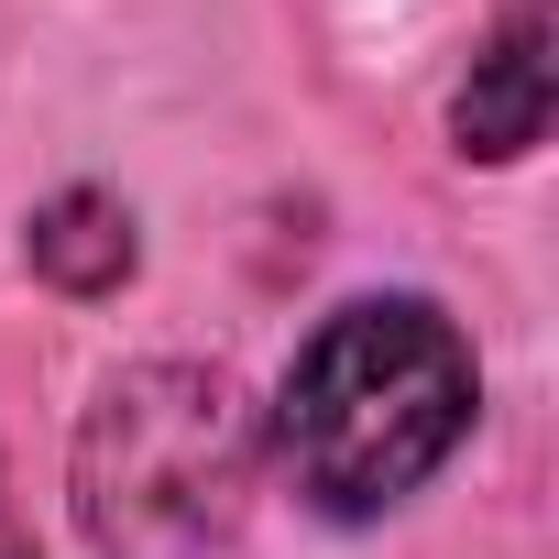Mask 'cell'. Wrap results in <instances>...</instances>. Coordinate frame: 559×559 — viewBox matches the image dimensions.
Listing matches in <instances>:
<instances>
[{
  "label": "cell",
  "mask_w": 559,
  "mask_h": 559,
  "mask_svg": "<svg viewBox=\"0 0 559 559\" xmlns=\"http://www.w3.org/2000/svg\"><path fill=\"white\" fill-rule=\"evenodd\" d=\"M472 428V352L428 297H352L308 330L274 395V450L319 515L406 504Z\"/></svg>",
  "instance_id": "obj_1"
},
{
  "label": "cell",
  "mask_w": 559,
  "mask_h": 559,
  "mask_svg": "<svg viewBox=\"0 0 559 559\" xmlns=\"http://www.w3.org/2000/svg\"><path fill=\"white\" fill-rule=\"evenodd\" d=\"M252 493V417L209 362L110 373L78 428V526L99 559H209Z\"/></svg>",
  "instance_id": "obj_2"
},
{
  "label": "cell",
  "mask_w": 559,
  "mask_h": 559,
  "mask_svg": "<svg viewBox=\"0 0 559 559\" xmlns=\"http://www.w3.org/2000/svg\"><path fill=\"white\" fill-rule=\"evenodd\" d=\"M450 132H461V154H483V165H515V154L548 143V0H515L504 34L472 56V78H461V99H450Z\"/></svg>",
  "instance_id": "obj_3"
},
{
  "label": "cell",
  "mask_w": 559,
  "mask_h": 559,
  "mask_svg": "<svg viewBox=\"0 0 559 559\" xmlns=\"http://www.w3.org/2000/svg\"><path fill=\"white\" fill-rule=\"evenodd\" d=\"M23 252H34L45 286H67V297H110L121 274H132V209L99 198V187H67L56 209H34Z\"/></svg>",
  "instance_id": "obj_4"
}]
</instances>
